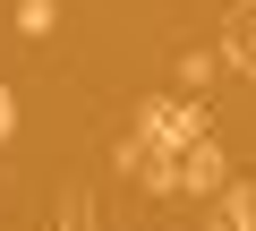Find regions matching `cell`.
I'll use <instances>...</instances> for the list:
<instances>
[{
  "label": "cell",
  "mask_w": 256,
  "mask_h": 231,
  "mask_svg": "<svg viewBox=\"0 0 256 231\" xmlns=\"http://www.w3.org/2000/svg\"><path fill=\"white\" fill-rule=\"evenodd\" d=\"M52 26H60V0H18V35L26 43H43Z\"/></svg>",
  "instance_id": "4"
},
{
  "label": "cell",
  "mask_w": 256,
  "mask_h": 231,
  "mask_svg": "<svg viewBox=\"0 0 256 231\" xmlns=\"http://www.w3.org/2000/svg\"><path fill=\"white\" fill-rule=\"evenodd\" d=\"M230 69L256 77V0H239V9H230Z\"/></svg>",
  "instance_id": "3"
},
{
  "label": "cell",
  "mask_w": 256,
  "mask_h": 231,
  "mask_svg": "<svg viewBox=\"0 0 256 231\" xmlns=\"http://www.w3.org/2000/svg\"><path fill=\"white\" fill-rule=\"evenodd\" d=\"M205 205H214V231H256V188H239V180H230V188H222V197H205Z\"/></svg>",
  "instance_id": "2"
},
{
  "label": "cell",
  "mask_w": 256,
  "mask_h": 231,
  "mask_svg": "<svg viewBox=\"0 0 256 231\" xmlns=\"http://www.w3.org/2000/svg\"><path fill=\"white\" fill-rule=\"evenodd\" d=\"M9 129H18V94L0 86V137H9Z\"/></svg>",
  "instance_id": "5"
},
{
  "label": "cell",
  "mask_w": 256,
  "mask_h": 231,
  "mask_svg": "<svg viewBox=\"0 0 256 231\" xmlns=\"http://www.w3.org/2000/svg\"><path fill=\"white\" fill-rule=\"evenodd\" d=\"M60 231H86V205H68V214H60Z\"/></svg>",
  "instance_id": "6"
},
{
  "label": "cell",
  "mask_w": 256,
  "mask_h": 231,
  "mask_svg": "<svg viewBox=\"0 0 256 231\" xmlns=\"http://www.w3.org/2000/svg\"><path fill=\"white\" fill-rule=\"evenodd\" d=\"M230 188V163H222V146L205 137V146H188L180 154V197H222Z\"/></svg>",
  "instance_id": "1"
}]
</instances>
